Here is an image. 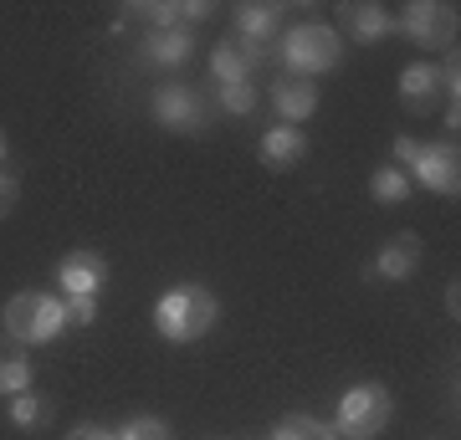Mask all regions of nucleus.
<instances>
[{"label":"nucleus","mask_w":461,"mask_h":440,"mask_svg":"<svg viewBox=\"0 0 461 440\" xmlns=\"http://www.w3.org/2000/svg\"><path fill=\"white\" fill-rule=\"evenodd\" d=\"M221 323V297L200 282H180L154 302V333L165 343H195Z\"/></svg>","instance_id":"obj_1"},{"label":"nucleus","mask_w":461,"mask_h":440,"mask_svg":"<svg viewBox=\"0 0 461 440\" xmlns=\"http://www.w3.org/2000/svg\"><path fill=\"white\" fill-rule=\"evenodd\" d=\"M277 62L293 72V77H323L333 67L344 62V36L333 31L329 21H303V26H287L277 36Z\"/></svg>","instance_id":"obj_2"},{"label":"nucleus","mask_w":461,"mask_h":440,"mask_svg":"<svg viewBox=\"0 0 461 440\" xmlns=\"http://www.w3.org/2000/svg\"><path fill=\"white\" fill-rule=\"evenodd\" d=\"M0 328H5V338L16 348H41V343L67 333V308L62 297L51 292H16L5 302V312H0Z\"/></svg>","instance_id":"obj_3"},{"label":"nucleus","mask_w":461,"mask_h":440,"mask_svg":"<svg viewBox=\"0 0 461 440\" xmlns=\"http://www.w3.org/2000/svg\"><path fill=\"white\" fill-rule=\"evenodd\" d=\"M390 420H395V394L384 384H375V379L348 384L339 394V409H333V430L344 440H375Z\"/></svg>","instance_id":"obj_4"},{"label":"nucleus","mask_w":461,"mask_h":440,"mask_svg":"<svg viewBox=\"0 0 461 440\" xmlns=\"http://www.w3.org/2000/svg\"><path fill=\"white\" fill-rule=\"evenodd\" d=\"M395 36L415 41L420 51H456V5H441V0H411V5H400Z\"/></svg>","instance_id":"obj_5"},{"label":"nucleus","mask_w":461,"mask_h":440,"mask_svg":"<svg viewBox=\"0 0 461 440\" xmlns=\"http://www.w3.org/2000/svg\"><path fill=\"white\" fill-rule=\"evenodd\" d=\"M149 113H154V123L169 133H205V123L215 118V108L205 103V93L200 87H190V82H165V87H154V98H149Z\"/></svg>","instance_id":"obj_6"},{"label":"nucleus","mask_w":461,"mask_h":440,"mask_svg":"<svg viewBox=\"0 0 461 440\" xmlns=\"http://www.w3.org/2000/svg\"><path fill=\"white\" fill-rule=\"evenodd\" d=\"M277 36H282V5H272V0H241L236 5V36L230 41L247 51L257 67L272 57Z\"/></svg>","instance_id":"obj_7"},{"label":"nucleus","mask_w":461,"mask_h":440,"mask_svg":"<svg viewBox=\"0 0 461 440\" xmlns=\"http://www.w3.org/2000/svg\"><path fill=\"white\" fill-rule=\"evenodd\" d=\"M415 184H426L430 195L456 200L461 195V154L456 144H420L415 148V164L405 169Z\"/></svg>","instance_id":"obj_8"},{"label":"nucleus","mask_w":461,"mask_h":440,"mask_svg":"<svg viewBox=\"0 0 461 440\" xmlns=\"http://www.w3.org/2000/svg\"><path fill=\"white\" fill-rule=\"evenodd\" d=\"M333 31L359 41V47H379L384 36H395V11L379 5V0H348V5H339V26Z\"/></svg>","instance_id":"obj_9"},{"label":"nucleus","mask_w":461,"mask_h":440,"mask_svg":"<svg viewBox=\"0 0 461 440\" xmlns=\"http://www.w3.org/2000/svg\"><path fill=\"white\" fill-rule=\"evenodd\" d=\"M108 282V256L103 251H67L57 261V287L62 297H98Z\"/></svg>","instance_id":"obj_10"},{"label":"nucleus","mask_w":461,"mask_h":440,"mask_svg":"<svg viewBox=\"0 0 461 440\" xmlns=\"http://www.w3.org/2000/svg\"><path fill=\"white\" fill-rule=\"evenodd\" d=\"M195 57V31L185 26H169V31H144L139 36V67H154V72H175Z\"/></svg>","instance_id":"obj_11"},{"label":"nucleus","mask_w":461,"mask_h":440,"mask_svg":"<svg viewBox=\"0 0 461 440\" xmlns=\"http://www.w3.org/2000/svg\"><path fill=\"white\" fill-rule=\"evenodd\" d=\"M272 108L282 113V123H303V118L318 113V82L308 77H293V72H282L277 82H272Z\"/></svg>","instance_id":"obj_12"},{"label":"nucleus","mask_w":461,"mask_h":440,"mask_svg":"<svg viewBox=\"0 0 461 440\" xmlns=\"http://www.w3.org/2000/svg\"><path fill=\"white\" fill-rule=\"evenodd\" d=\"M267 169H297V164L308 159V133L293 129V123H272L262 133V144H257Z\"/></svg>","instance_id":"obj_13"},{"label":"nucleus","mask_w":461,"mask_h":440,"mask_svg":"<svg viewBox=\"0 0 461 440\" xmlns=\"http://www.w3.org/2000/svg\"><path fill=\"white\" fill-rule=\"evenodd\" d=\"M400 103L411 113H436L441 108V72L430 62H411L400 72Z\"/></svg>","instance_id":"obj_14"},{"label":"nucleus","mask_w":461,"mask_h":440,"mask_svg":"<svg viewBox=\"0 0 461 440\" xmlns=\"http://www.w3.org/2000/svg\"><path fill=\"white\" fill-rule=\"evenodd\" d=\"M420 266V241H415L411 230L405 236H395V241H384L379 246V256H375V277L379 282H405Z\"/></svg>","instance_id":"obj_15"},{"label":"nucleus","mask_w":461,"mask_h":440,"mask_svg":"<svg viewBox=\"0 0 461 440\" xmlns=\"http://www.w3.org/2000/svg\"><path fill=\"white\" fill-rule=\"evenodd\" d=\"M251 72H257V62H251V57L236 47L230 36L211 47V77H215V87H230V82H251Z\"/></svg>","instance_id":"obj_16"},{"label":"nucleus","mask_w":461,"mask_h":440,"mask_svg":"<svg viewBox=\"0 0 461 440\" xmlns=\"http://www.w3.org/2000/svg\"><path fill=\"white\" fill-rule=\"evenodd\" d=\"M36 384V364L21 354V348H0V400L11 394H26Z\"/></svg>","instance_id":"obj_17"},{"label":"nucleus","mask_w":461,"mask_h":440,"mask_svg":"<svg viewBox=\"0 0 461 440\" xmlns=\"http://www.w3.org/2000/svg\"><path fill=\"white\" fill-rule=\"evenodd\" d=\"M5 415H11L16 430H36V425L51 420V400H47V394H36V390L11 394V400H5Z\"/></svg>","instance_id":"obj_18"},{"label":"nucleus","mask_w":461,"mask_h":440,"mask_svg":"<svg viewBox=\"0 0 461 440\" xmlns=\"http://www.w3.org/2000/svg\"><path fill=\"white\" fill-rule=\"evenodd\" d=\"M369 195L379 205H400V200H411V175L395 169V164H379L375 175H369Z\"/></svg>","instance_id":"obj_19"},{"label":"nucleus","mask_w":461,"mask_h":440,"mask_svg":"<svg viewBox=\"0 0 461 440\" xmlns=\"http://www.w3.org/2000/svg\"><path fill=\"white\" fill-rule=\"evenodd\" d=\"M267 440H339V430H333V420H318V415H287Z\"/></svg>","instance_id":"obj_20"},{"label":"nucleus","mask_w":461,"mask_h":440,"mask_svg":"<svg viewBox=\"0 0 461 440\" xmlns=\"http://www.w3.org/2000/svg\"><path fill=\"white\" fill-rule=\"evenodd\" d=\"M221 118H251L257 113V87L251 82H230V87H215V103H211Z\"/></svg>","instance_id":"obj_21"},{"label":"nucleus","mask_w":461,"mask_h":440,"mask_svg":"<svg viewBox=\"0 0 461 440\" xmlns=\"http://www.w3.org/2000/svg\"><path fill=\"white\" fill-rule=\"evenodd\" d=\"M118 440H175V430H169L159 415H133V420L118 430Z\"/></svg>","instance_id":"obj_22"},{"label":"nucleus","mask_w":461,"mask_h":440,"mask_svg":"<svg viewBox=\"0 0 461 440\" xmlns=\"http://www.w3.org/2000/svg\"><path fill=\"white\" fill-rule=\"evenodd\" d=\"M67 328H93L98 323V297H62Z\"/></svg>","instance_id":"obj_23"},{"label":"nucleus","mask_w":461,"mask_h":440,"mask_svg":"<svg viewBox=\"0 0 461 440\" xmlns=\"http://www.w3.org/2000/svg\"><path fill=\"white\" fill-rule=\"evenodd\" d=\"M175 5H180V26L185 31H195L200 21H211V11H215L211 0H175Z\"/></svg>","instance_id":"obj_24"},{"label":"nucleus","mask_w":461,"mask_h":440,"mask_svg":"<svg viewBox=\"0 0 461 440\" xmlns=\"http://www.w3.org/2000/svg\"><path fill=\"white\" fill-rule=\"evenodd\" d=\"M16 205H21V180L11 175V169H0V220L16 211Z\"/></svg>","instance_id":"obj_25"},{"label":"nucleus","mask_w":461,"mask_h":440,"mask_svg":"<svg viewBox=\"0 0 461 440\" xmlns=\"http://www.w3.org/2000/svg\"><path fill=\"white\" fill-rule=\"evenodd\" d=\"M415 148H420V139L400 133L395 144H390V154H395V169H411V164H415Z\"/></svg>","instance_id":"obj_26"},{"label":"nucleus","mask_w":461,"mask_h":440,"mask_svg":"<svg viewBox=\"0 0 461 440\" xmlns=\"http://www.w3.org/2000/svg\"><path fill=\"white\" fill-rule=\"evenodd\" d=\"M67 440H118V430H103V425H77Z\"/></svg>","instance_id":"obj_27"},{"label":"nucleus","mask_w":461,"mask_h":440,"mask_svg":"<svg viewBox=\"0 0 461 440\" xmlns=\"http://www.w3.org/2000/svg\"><path fill=\"white\" fill-rule=\"evenodd\" d=\"M446 312H451V318H456V312H461V287H456V282L446 287Z\"/></svg>","instance_id":"obj_28"},{"label":"nucleus","mask_w":461,"mask_h":440,"mask_svg":"<svg viewBox=\"0 0 461 440\" xmlns=\"http://www.w3.org/2000/svg\"><path fill=\"white\" fill-rule=\"evenodd\" d=\"M441 123H446L451 133H456V129H461V108H446V113H441Z\"/></svg>","instance_id":"obj_29"},{"label":"nucleus","mask_w":461,"mask_h":440,"mask_svg":"<svg viewBox=\"0 0 461 440\" xmlns=\"http://www.w3.org/2000/svg\"><path fill=\"white\" fill-rule=\"evenodd\" d=\"M5 154H11V139H5V129H0V169H5Z\"/></svg>","instance_id":"obj_30"}]
</instances>
